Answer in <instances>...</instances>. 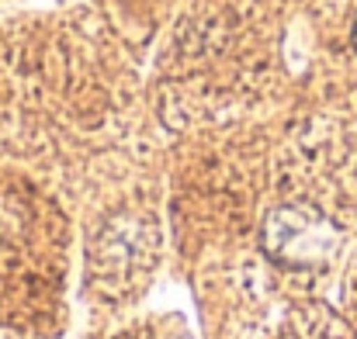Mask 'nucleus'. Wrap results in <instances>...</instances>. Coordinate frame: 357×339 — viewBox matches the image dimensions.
Returning a JSON list of instances; mask_svg holds the SVG:
<instances>
[{
	"instance_id": "f257e3e1",
	"label": "nucleus",
	"mask_w": 357,
	"mask_h": 339,
	"mask_svg": "<svg viewBox=\"0 0 357 339\" xmlns=\"http://www.w3.org/2000/svg\"><path fill=\"white\" fill-rule=\"evenodd\" d=\"M337 226L323 219L319 212L305 208H284L267 222V246L274 256L288 263H312L326 260L337 249Z\"/></svg>"
},
{
	"instance_id": "f03ea898",
	"label": "nucleus",
	"mask_w": 357,
	"mask_h": 339,
	"mask_svg": "<svg viewBox=\"0 0 357 339\" xmlns=\"http://www.w3.org/2000/svg\"><path fill=\"white\" fill-rule=\"evenodd\" d=\"M354 45H357V24H354Z\"/></svg>"
}]
</instances>
